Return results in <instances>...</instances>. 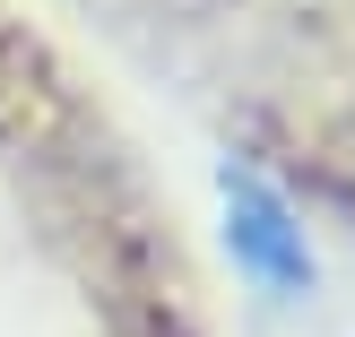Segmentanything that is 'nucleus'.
I'll use <instances>...</instances> for the list:
<instances>
[{"label":"nucleus","mask_w":355,"mask_h":337,"mask_svg":"<svg viewBox=\"0 0 355 337\" xmlns=\"http://www.w3.org/2000/svg\"><path fill=\"white\" fill-rule=\"evenodd\" d=\"M225 242H234V259H243L269 294H304V286H312L304 225L286 217V199H277L260 173H234V165H225Z\"/></svg>","instance_id":"f257e3e1"}]
</instances>
